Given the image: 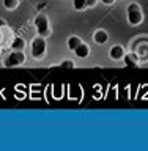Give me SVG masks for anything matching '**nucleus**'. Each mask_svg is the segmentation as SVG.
Returning <instances> with one entry per match:
<instances>
[{
  "mask_svg": "<svg viewBox=\"0 0 148 151\" xmlns=\"http://www.w3.org/2000/svg\"><path fill=\"white\" fill-rule=\"evenodd\" d=\"M46 49H47V44H46V38L43 36H35L30 44V52H32V57L36 60H41L43 57L46 55Z\"/></svg>",
  "mask_w": 148,
  "mask_h": 151,
  "instance_id": "obj_1",
  "label": "nucleus"
},
{
  "mask_svg": "<svg viewBox=\"0 0 148 151\" xmlns=\"http://www.w3.org/2000/svg\"><path fill=\"white\" fill-rule=\"evenodd\" d=\"M128 14V24L132 27H137L144 22V14H142V9H132V11H126Z\"/></svg>",
  "mask_w": 148,
  "mask_h": 151,
  "instance_id": "obj_4",
  "label": "nucleus"
},
{
  "mask_svg": "<svg viewBox=\"0 0 148 151\" xmlns=\"http://www.w3.org/2000/svg\"><path fill=\"white\" fill-rule=\"evenodd\" d=\"M73 6L76 11H84L87 8V0H73Z\"/></svg>",
  "mask_w": 148,
  "mask_h": 151,
  "instance_id": "obj_12",
  "label": "nucleus"
},
{
  "mask_svg": "<svg viewBox=\"0 0 148 151\" xmlns=\"http://www.w3.org/2000/svg\"><path fill=\"white\" fill-rule=\"evenodd\" d=\"M61 68L73 69V68H76V63H74L73 60H65V61H61Z\"/></svg>",
  "mask_w": 148,
  "mask_h": 151,
  "instance_id": "obj_14",
  "label": "nucleus"
},
{
  "mask_svg": "<svg viewBox=\"0 0 148 151\" xmlns=\"http://www.w3.org/2000/svg\"><path fill=\"white\" fill-rule=\"evenodd\" d=\"M109 57H110V60H113V61L123 60V57H125V47L120 46V44L112 46L110 49H109Z\"/></svg>",
  "mask_w": 148,
  "mask_h": 151,
  "instance_id": "obj_5",
  "label": "nucleus"
},
{
  "mask_svg": "<svg viewBox=\"0 0 148 151\" xmlns=\"http://www.w3.org/2000/svg\"><path fill=\"white\" fill-rule=\"evenodd\" d=\"M101 2H103L104 5H107V6H109V5H113V3L117 2V0H101Z\"/></svg>",
  "mask_w": 148,
  "mask_h": 151,
  "instance_id": "obj_17",
  "label": "nucleus"
},
{
  "mask_svg": "<svg viewBox=\"0 0 148 151\" xmlns=\"http://www.w3.org/2000/svg\"><path fill=\"white\" fill-rule=\"evenodd\" d=\"M19 5V0H3V6L6 9H16Z\"/></svg>",
  "mask_w": 148,
  "mask_h": 151,
  "instance_id": "obj_13",
  "label": "nucleus"
},
{
  "mask_svg": "<svg viewBox=\"0 0 148 151\" xmlns=\"http://www.w3.org/2000/svg\"><path fill=\"white\" fill-rule=\"evenodd\" d=\"M0 42H2V32H0Z\"/></svg>",
  "mask_w": 148,
  "mask_h": 151,
  "instance_id": "obj_19",
  "label": "nucleus"
},
{
  "mask_svg": "<svg viewBox=\"0 0 148 151\" xmlns=\"http://www.w3.org/2000/svg\"><path fill=\"white\" fill-rule=\"evenodd\" d=\"M125 65L126 66H139L140 63V58L137 54H132V52H129V54H125Z\"/></svg>",
  "mask_w": 148,
  "mask_h": 151,
  "instance_id": "obj_10",
  "label": "nucleus"
},
{
  "mask_svg": "<svg viewBox=\"0 0 148 151\" xmlns=\"http://www.w3.org/2000/svg\"><path fill=\"white\" fill-rule=\"evenodd\" d=\"M109 40V35L106 30H103V28H99V30H96L93 33V41L96 42V44H106Z\"/></svg>",
  "mask_w": 148,
  "mask_h": 151,
  "instance_id": "obj_7",
  "label": "nucleus"
},
{
  "mask_svg": "<svg viewBox=\"0 0 148 151\" xmlns=\"http://www.w3.org/2000/svg\"><path fill=\"white\" fill-rule=\"evenodd\" d=\"M82 42H84V41L80 40L79 36H76V35L69 36V38H68V49L74 52V49H77V47H79L80 44H82Z\"/></svg>",
  "mask_w": 148,
  "mask_h": 151,
  "instance_id": "obj_11",
  "label": "nucleus"
},
{
  "mask_svg": "<svg viewBox=\"0 0 148 151\" xmlns=\"http://www.w3.org/2000/svg\"><path fill=\"white\" fill-rule=\"evenodd\" d=\"M33 24H35V28H36V33L43 38H47L52 33L51 30V25H49V19H47L46 14L40 13L38 16L35 17V21H33Z\"/></svg>",
  "mask_w": 148,
  "mask_h": 151,
  "instance_id": "obj_2",
  "label": "nucleus"
},
{
  "mask_svg": "<svg viewBox=\"0 0 148 151\" xmlns=\"http://www.w3.org/2000/svg\"><path fill=\"white\" fill-rule=\"evenodd\" d=\"M98 0H87V8H93L95 5H96Z\"/></svg>",
  "mask_w": 148,
  "mask_h": 151,
  "instance_id": "obj_16",
  "label": "nucleus"
},
{
  "mask_svg": "<svg viewBox=\"0 0 148 151\" xmlns=\"http://www.w3.org/2000/svg\"><path fill=\"white\" fill-rule=\"evenodd\" d=\"M25 60H27V57H25V54H24V50H13L5 57L3 65L6 66V68H14V66L24 65Z\"/></svg>",
  "mask_w": 148,
  "mask_h": 151,
  "instance_id": "obj_3",
  "label": "nucleus"
},
{
  "mask_svg": "<svg viewBox=\"0 0 148 151\" xmlns=\"http://www.w3.org/2000/svg\"><path fill=\"white\" fill-rule=\"evenodd\" d=\"M0 32H2V42H0V46H9V44H11V41L14 40L13 30L8 25H5V27L0 28Z\"/></svg>",
  "mask_w": 148,
  "mask_h": 151,
  "instance_id": "obj_6",
  "label": "nucleus"
},
{
  "mask_svg": "<svg viewBox=\"0 0 148 151\" xmlns=\"http://www.w3.org/2000/svg\"><path fill=\"white\" fill-rule=\"evenodd\" d=\"M132 9H142V8H140V5H139V3H131L129 6H128L126 11H132Z\"/></svg>",
  "mask_w": 148,
  "mask_h": 151,
  "instance_id": "obj_15",
  "label": "nucleus"
},
{
  "mask_svg": "<svg viewBox=\"0 0 148 151\" xmlns=\"http://www.w3.org/2000/svg\"><path fill=\"white\" fill-rule=\"evenodd\" d=\"M74 55L77 57V58H87V57L90 55V46L82 42L77 49H74Z\"/></svg>",
  "mask_w": 148,
  "mask_h": 151,
  "instance_id": "obj_9",
  "label": "nucleus"
},
{
  "mask_svg": "<svg viewBox=\"0 0 148 151\" xmlns=\"http://www.w3.org/2000/svg\"><path fill=\"white\" fill-rule=\"evenodd\" d=\"M9 47H11V50H25L27 42H25V40H24V38H21V36H14V40L11 41Z\"/></svg>",
  "mask_w": 148,
  "mask_h": 151,
  "instance_id": "obj_8",
  "label": "nucleus"
},
{
  "mask_svg": "<svg viewBox=\"0 0 148 151\" xmlns=\"http://www.w3.org/2000/svg\"><path fill=\"white\" fill-rule=\"evenodd\" d=\"M5 25H6V21H5V19H0V28L5 27Z\"/></svg>",
  "mask_w": 148,
  "mask_h": 151,
  "instance_id": "obj_18",
  "label": "nucleus"
}]
</instances>
